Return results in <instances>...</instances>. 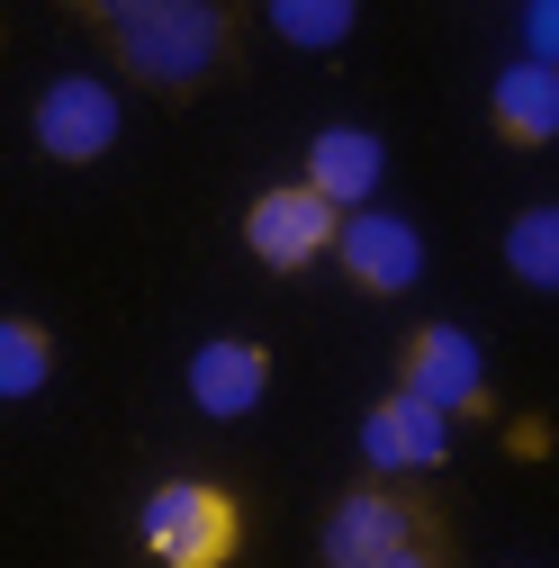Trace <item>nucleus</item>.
<instances>
[{
    "label": "nucleus",
    "mask_w": 559,
    "mask_h": 568,
    "mask_svg": "<svg viewBox=\"0 0 559 568\" xmlns=\"http://www.w3.org/2000/svg\"><path fill=\"white\" fill-rule=\"evenodd\" d=\"M451 460V424L434 406H415L406 388H388L362 415V478H434Z\"/></svg>",
    "instance_id": "nucleus-8"
},
{
    "label": "nucleus",
    "mask_w": 559,
    "mask_h": 568,
    "mask_svg": "<svg viewBox=\"0 0 559 568\" xmlns=\"http://www.w3.org/2000/svg\"><path fill=\"white\" fill-rule=\"evenodd\" d=\"M379 181H388V145H379L370 126H316V135H307V172H298V190H316L334 217L379 207Z\"/></svg>",
    "instance_id": "nucleus-9"
},
{
    "label": "nucleus",
    "mask_w": 559,
    "mask_h": 568,
    "mask_svg": "<svg viewBox=\"0 0 559 568\" xmlns=\"http://www.w3.org/2000/svg\"><path fill=\"white\" fill-rule=\"evenodd\" d=\"M506 271L524 290H559V199H532L506 226Z\"/></svg>",
    "instance_id": "nucleus-13"
},
{
    "label": "nucleus",
    "mask_w": 559,
    "mask_h": 568,
    "mask_svg": "<svg viewBox=\"0 0 559 568\" xmlns=\"http://www.w3.org/2000/svg\"><path fill=\"white\" fill-rule=\"evenodd\" d=\"M135 550L154 568H235L244 559V496L207 469H172L135 496Z\"/></svg>",
    "instance_id": "nucleus-3"
},
{
    "label": "nucleus",
    "mask_w": 559,
    "mask_h": 568,
    "mask_svg": "<svg viewBox=\"0 0 559 568\" xmlns=\"http://www.w3.org/2000/svg\"><path fill=\"white\" fill-rule=\"evenodd\" d=\"M524 568H532V559H524Z\"/></svg>",
    "instance_id": "nucleus-16"
},
{
    "label": "nucleus",
    "mask_w": 559,
    "mask_h": 568,
    "mask_svg": "<svg viewBox=\"0 0 559 568\" xmlns=\"http://www.w3.org/2000/svg\"><path fill=\"white\" fill-rule=\"evenodd\" d=\"M325 568H460V532L425 478H353L316 524Z\"/></svg>",
    "instance_id": "nucleus-2"
},
{
    "label": "nucleus",
    "mask_w": 559,
    "mask_h": 568,
    "mask_svg": "<svg viewBox=\"0 0 559 568\" xmlns=\"http://www.w3.org/2000/svg\"><path fill=\"white\" fill-rule=\"evenodd\" d=\"M28 126H37V154L45 163H100L109 145H118V91L100 82V73H54L45 91H37V109H28Z\"/></svg>",
    "instance_id": "nucleus-6"
},
{
    "label": "nucleus",
    "mask_w": 559,
    "mask_h": 568,
    "mask_svg": "<svg viewBox=\"0 0 559 568\" xmlns=\"http://www.w3.org/2000/svg\"><path fill=\"white\" fill-rule=\"evenodd\" d=\"M353 0H271V37H289V45H343L353 37Z\"/></svg>",
    "instance_id": "nucleus-14"
},
{
    "label": "nucleus",
    "mask_w": 559,
    "mask_h": 568,
    "mask_svg": "<svg viewBox=\"0 0 559 568\" xmlns=\"http://www.w3.org/2000/svg\"><path fill=\"white\" fill-rule=\"evenodd\" d=\"M397 388H406L415 406H434L443 424H460V415H497L487 352H478L469 325H415V334L397 343Z\"/></svg>",
    "instance_id": "nucleus-4"
},
{
    "label": "nucleus",
    "mask_w": 559,
    "mask_h": 568,
    "mask_svg": "<svg viewBox=\"0 0 559 568\" xmlns=\"http://www.w3.org/2000/svg\"><path fill=\"white\" fill-rule=\"evenodd\" d=\"M181 379H190V406H199V415L235 424V415H253V406L271 397V352L244 343V334H207V343L190 352Z\"/></svg>",
    "instance_id": "nucleus-10"
},
{
    "label": "nucleus",
    "mask_w": 559,
    "mask_h": 568,
    "mask_svg": "<svg viewBox=\"0 0 559 568\" xmlns=\"http://www.w3.org/2000/svg\"><path fill=\"white\" fill-rule=\"evenodd\" d=\"M82 28L154 100H190L207 82H226L244 54V10H226V0H91Z\"/></svg>",
    "instance_id": "nucleus-1"
},
{
    "label": "nucleus",
    "mask_w": 559,
    "mask_h": 568,
    "mask_svg": "<svg viewBox=\"0 0 559 568\" xmlns=\"http://www.w3.org/2000/svg\"><path fill=\"white\" fill-rule=\"evenodd\" d=\"M334 207L316 199V190H298V181H271V190H253V207H244V253L262 262V271H316L325 253H334Z\"/></svg>",
    "instance_id": "nucleus-5"
},
{
    "label": "nucleus",
    "mask_w": 559,
    "mask_h": 568,
    "mask_svg": "<svg viewBox=\"0 0 559 568\" xmlns=\"http://www.w3.org/2000/svg\"><path fill=\"white\" fill-rule=\"evenodd\" d=\"M54 379V334L37 316H0V406H19Z\"/></svg>",
    "instance_id": "nucleus-12"
},
{
    "label": "nucleus",
    "mask_w": 559,
    "mask_h": 568,
    "mask_svg": "<svg viewBox=\"0 0 559 568\" xmlns=\"http://www.w3.org/2000/svg\"><path fill=\"white\" fill-rule=\"evenodd\" d=\"M487 118H497V135H506V145H550V135H559V63H506V73L497 82H487Z\"/></svg>",
    "instance_id": "nucleus-11"
},
{
    "label": "nucleus",
    "mask_w": 559,
    "mask_h": 568,
    "mask_svg": "<svg viewBox=\"0 0 559 568\" xmlns=\"http://www.w3.org/2000/svg\"><path fill=\"white\" fill-rule=\"evenodd\" d=\"M550 54H559V10L532 0V10H524V63H550Z\"/></svg>",
    "instance_id": "nucleus-15"
},
{
    "label": "nucleus",
    "mask_w": 559,
    "mask_h": 568,
    "mask_svg": "<svg viewBox=\"0 0 559 568\" xmlns=\"http://www.w3.org/2000/svg\"><path fill=\"white\" fill-rule=\"evenodd\" d=\"M334 262L353 290L370 298H406L415 280H425V235H415L397 207H353V217L334 226Z\"/></svg>",
    "instance_id": "nucleus-7"
}]
</instances>
